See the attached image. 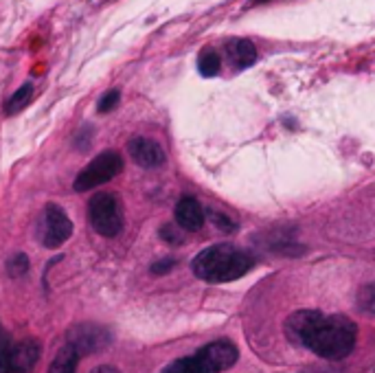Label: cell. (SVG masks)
<instances>
[{
  "label": "cell",
  "mask_w": 375,
  "mask_h": 373,
  "mask_svg": "<svg viewBox=\"0 0 375 373\" xmlns=\"http://www.w3.org/2000/svg\"><path fill=\"white\" fill-rule=\"evenodd\" d=\"M197 71H200L202 77H215V75H220L222 60H220L217 51H213V48L202 51V55L197 57Z\"/></svg>",
  "instance_id": "14"
},
{
  "label": "cell",
  "mask_w": 375,
  "mask_h": 373,
  "mask_svg": "<svg viewBox=\"0 0 375 373\" xmlns=\"http://www.w3.org/2000/svg\"><path fill=\"white\" fill-rule=\"evenodd\" d=\"M252 268H255L252 255L230 244H213L205 250H200L191 262L193 275L207 283L235 281L248 275Z\"/></svg>",
  "instance_id": "2"
},
{
  "label": "cell",
  "mask_w": 375,
  "mask_h": 373,
  "mask_svg": "<svg viewBox=\"0 0 375 373\" xmlns=\"http://www.w3.org/2000/svg\"><path fill=\"white\" fill-rule=\"evenodd\" d=\"M160 240L163 242H167V244H171V246H178V244H183V231H178V226H174V224H163L160 226Z\"/></svg>",
  "instance_id": "20"
},
{
  "label": "cell",
  "mask_w": 375,
  "mask_h": 373,
  "mask_svg": "<svg viewBox=\"0 0 375 373\" xmlns=\"http://www.w3.org/2000/svg\"><path fill=\"white\" fill-rule=\"evenodd\" d=\"M237 360L240 349L235 347V342L222 338L200 347L191 356L174 360L169 367L163 369V373H220L230 369Z\"/></svg>",
  "instance_id": "3"
},
{
  "label": "cell",
  "mask_w": 375,
  "mask_h": 373,
  "mask_svg": "<svg viewBox=\"0 0 375 373\" xmlns=\"http://www.w3.org/2000/svg\"><path fill=\"white\" fill-rule=\"evenodd\" d=\"M356 305L366 314H375V283L362 285L356 297Z\"/></svg>",
  "instance_id": "15"
},
{
  "label": "cell",
  "mask_w": 375,
  "mask_h": 373,
  "mask_svg": "<svg viewBox=\"0 0 375 373\" xmlns=\"http://www.w3.org/2000/svg\"><path fill=\"white\" fill-rule=\"evenodd\" d=\"M174 266H176V260L174 257H167V260H160V262H156L150 270H152V275H156V277H160V275H167V272H171L174 270Z\"/></svg>",
  "instance_id": "21"
},
{
  "label": "cell",
  "mask_w": 375,
  "mask_h": 373,
  "mask_svg": "<svg viewBox=\"0 0 375 373\" xmlns=\"http://www.w3.org/2000/svg\"><path fill=\"white\" fill-rule=\"evenodd\" d=\"M259 3H266V0H250V5H259Z\"/></svg>",
  "instance_id": "25"
},
{
  "label": "cell",
  "mask_w": 375,
  "mask_h": 373,
  "mask_svg": "<svg viewBox=\"0 0 375 373\" xmlns=\"http://www.w3.org/2000/svg\"><path fill=\"white\" fill-rule=\"evenodd\" d=\"M29 257L24 255V252H16L11 260L7 262V275L11 277V279H20V277H24L26 272H29Z\"/></svg>",
  "instance_id": "16"
},
{
  "label": "cell",
  "mask_w": 375,
  "mask_h": 373,
  "mask_svg": "<svg viewBox=\"0 0 375 373\" xmlns=\"http://www.w3.org/2000/svg\"><path fill=\"white\" fill-rule=\"evenodd\" d=\"M174 215H176V224L183 231H200L207 220L205 207H202L200 200H195L193 195H185L178 200Z\"/></svg>",
  "instance_id": "10"
},
{
  "label": "cell",
  "mask_w": 375,
  "mask_h": 373,
  "mask_svg": "<svg viewBox=\"0 0 375 373\" xmlns=\"http://www.w3.org/2000/svg\"><path fill=\"white\" fill-rule=\"evenodd\" d=\"M73 235V222L66 215V211L48 203L44 207V226H42V244L46 248H60L64 242H68V237Z\"/></svg>",
  "instance_id": "7"
},
{
  "label": "cell",
  "mask_w": 375,
  "mask_h": 373,
  "mask_svg": "<svg viewBox=\"0 0 375 373\" xmlns=\"http://www.w3.org/2000/svg\"><path fill=\"white\" fill-rule=\"evenodd\" d=\"M287 334L323 360H344L356 347L358 325L344 314L301 310L287 319Z\"/></svg>",
  "instance_id": "1"
},
{
  "label": "cell",
  "mask_w": 375,
  "mask_h": 373,
  "mask_svg": "<svg viewBox=\"0 0 375 373\" xmlns=\"http://www.w3.org/2000/svg\"><path fill=\"white\" fill-rule=\"evenodd\" d=\"M209 220L213 222V226H217V231L222 233H233L235 231V222L226 218V213H220V211H209Z\"/></svg>",
  "instance_id": "19"
},
{
  "label": "cell",
  "mask_w": 375,
  "mask_h": 373,
  "mask_svg": "<svg viewBox=\"0 0 375 373\" xmlns=\"http://www.w3.org/2000/svg\"><path fill=\"white\" fill-rule=\"evenodd\" d=\"M123 171V158L119 152L114 150H108V152H101L99 156H95L88 165H86L75 183H73V189L77 193H86V191H93L110 180H114L119 174Z\"/></svg>",
  "instance_id": "5"
},
{
  "label": "cell",
  "mask_w": 375,
  "mask_h": 373,
  "mask_svg": "<svg viewBox=\"0 0 375 373\" xmlns=\"http://www.w3.org/2000/svg\"><path fill=\"white\" fill-rule=\"evenodd\" d=\"M91 373H121L117 367H112V364H101V367H95Z\"/></svg>",
  "instance_id": "24"
},
{
  "label": "cell",
  "mask_w": 375,
  "mask_h": 373,
  "mask_svg": "<svg viewBox=\"0 0 375 373\" xmlns=\"http://www.w3.org/2000/svg\"><path fill=\"white\" fill-rule=\"evenodd\" d=\"M119 101H121V91L112 88V91H108V93L99 99V103H97V112H99V114H108V112H112L114 108L119 106Z\"/></svg>",
  "instance_id": "18"
},
{
  "label": "cell",
  "mask_w": 375,
  "mask_h": 373,
  "mask_svg": "<svg viewBox=\"0 0 375 373\" xmlns=\"http://www.w3.org/2000/svg\"><path fill=\"white\" fill-rule=\"evenodd\" d=\"M14 345V340H11V336L7 334V329L0 325V356H3L9 347Z\"/></svg>",
  "instance_id": "22"
},
{
  "label": "cell",
  "mask_w": 375,
  "mask_h": 373,
  "mask_svg": "<svg viewBox=\"0 0 375 373\" xmlns=\"http://www.w3.org/2000/svg\"><path fill=\"white\" fill-rule=\"evenodd\" d=\"M66 345L75 347L79 352V356H83V354L93 356V354H97V352H101L103 347L110 345V334L101 325L81 323V325H75L66 334Z\"/></svg>",
  "instance_id": "8"
},
{
  "label": "cell",
  "mask_w": 375,
  "mask_h": 373,
  "mask_svg": "<svg viewBox=\"0 0 375 373\" xmlns=\"http://www.w3.org/2000/svg\"><path fill=\"white\" fill-rule=\"evenodd\" d=\"M79 352L71 345H64L60 352L55 354L51 367H48V373H75L77 371V364H79Z\"/></svg>",
  "instance_id": "12"
},
{
  "label": "cell",
  "mask_w": 375,
  "mask_h": 373,
  "mask_svg": "<svg viewBox=\"0 0 375 373\" xmlns=\"http://www.w3.org/2000/svg\"><path fill=\"white\" fill-rule=\"evenodd\" d=\"M93 134H95V128L91 126V123H86V126H81V130L75 134V138H73V145H75V150H79V152H86L91 148V143H93Z\"/></svg>",
  "instance_id": "17"
},
{
  "label": "cell",
  "mask_w": 375,
  "mask_h": 373,
  "mask_svg": "<svg viewBox=\"0 0 375 373\" xmlns=\"http://www.w3.org/2000/svg\"><path fill=\"white\" fill-rule=\"evenodd\" d=\"M128 154L143 169H156V167L165 165V160H167L165 150L160 148V143H156L154 138H148V136L130 138Z\"/></svg>",
  "instance_id": "9"
},
{
  "label": "cell",
  "mask_w": 375,
  "mask_h": 373,
  "mask_svg": "<svg viewBox=\"0 0 375 373\" xmlns=\"http://www.w3.org/2000/svg\"><path fill=\"white\" fill-rule=\"evenodd\" d=\"M226 53L230 57V64L237 71L250 68L257 62V46L246 38H235L226 44Z\"/></svg>",
  "instance_id": "11"
},
{
  "label": "cell",
  "mask_w": 375,
  "mask_h": 373,
  "mask_svg": "<svg viewBox=\"0 0 375 373\" xmlns=\"http://www.w3.org/2000/svg\"><path fill=\"white\" fill-rule=\"evenodd\" d=\"M299 373H338L336 369H329V367H307V369H301Z\"/></svg>",
  "instance_id": "23"
},
{
  "label": "cell",
  "mask_w": 375,
  "mask_h": 373,
  "mask_svg": "<svg viewBox=\"0 0 375 373\" xmlns=\"http://www.w3.org/2000/svg\"><path fill=\"white\" fill-rule=\"evenodd\" d=\"M88 218L101 237H117L123 231V207L117 193L99 191L88 203Z\"/></svg>",
  "instance_id": "4"
},
{
  "label": "cell",
  "mask_w": 375,
  "mask_h": 373,
  "mask_svg": "<svg viewBox=\"0 0 375 373\" xmlns=\"http://www.w3.org/2000/svg\"><path fill=\"white\" fill-rule=\"evenodd\" d=\"M40 360L38 340H20L0 356V373H31Z\"/></svg>",
  "instance_id": "6"
},
{
  "label": "cell",
  "mask_w": 375,
  "mask_h": 373,
  "mask_svg": "<svg viewBox=\"0 0 375 373\" xmlns=\"http://www.w3.org/2000/svg\"><path fill=\"white\" fill-rule=\"evenodd\" d=\"M34 93H36L34 81H24L20 88L5 101V114H7V117H14V114L22 112L29 103H31Z\"/></svg>",
  "instance_id": "13"
}]
</instances>
